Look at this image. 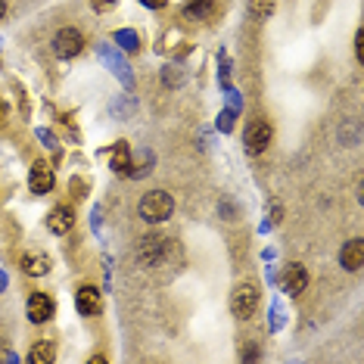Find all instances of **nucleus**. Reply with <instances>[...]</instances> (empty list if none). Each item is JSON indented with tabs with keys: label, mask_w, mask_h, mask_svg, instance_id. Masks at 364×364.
Here are the masks:
<instances>
[{
	"label": "nucleus",
	"mask_w": 364,
	"mask_h": 364,
	"mask_svg": "<svg viewBox=\"0 0 364 364\" xmlns=\"http://www.w3.org/2000/svg\"><path fill=\"white\" fill-rule=\"evenodd\" d=\"M140 218L150 221V225H159V221H168L171 212H175V200H171V193H165V190H153V193H146L144 200L137 205Z\"/></svg>",
	"instance_id": "1"
},
{
	"label": "nucleus",
	"mask_w": 364,
	"mask_h": 364,
	"mask_svg": "<svg viewBox=\"0 0 364 364\" xmlns=\"http://www.w3.org/2000/svg\"><path fill=\"white\" fill-rule=\"evenodd\" d=\"M255 309H259V287L250 284V280H243V284L234 287V293H230V311H234V318H252Z\"/></svg>",
	"instance_id": "2"
},
{
	"label": "nucleus",
	"mask_w": 364,
	"mask_h": 364,
	"mask_svg": "<svg viewBox=\"0 0 364 364\" xmlns=\"http://www.w3.org/2000/svg\"><path fill=\"white\" fill-rule=\"evenodd\" d=\"M85 50V38H81L78 28H60L53 38V53L60 60H75V56Z\"/></svg>",
	"instance_id": "3"
},
{
	"label": "nucleus",
	"mask_w": 364,
	"mask_h": 364,
	"mask_svg": "<svg viewBox=\"0 0 364 364\" xmlns=\"http://www.w3.org/2000/svg\"><path fill=\"white\" fill-rule=\"evenodd\" d=\"M271 137H274V131H271L268 122H250V125H246V134H243L246 153H252V156L264 153L271 144Z\"/></svg>",
	"instance_id": "4"
},
{
	"label": "nucleus",
	"mask_w": 364,
	"mask_h": 364,
	"mask_svg": "<svg viewBox=\"0 0 364 364\" xmlns=\"http://www.w3.org/2000/svg\"><path fill=\"white\" fill-rule=\"evenodd\" d=\"M53 184H56V175H53L50 162L38 159L35 165H31V175H28V187H31V193H50Z\"/></svg>",
	"instance_id": "5"
},
{
	"label": "nucleus",
	"mask_w": 364,
	"mask_h": 364,
	"mask_svg": "<svg viewBox=\"0 0 364 364\" xmlns=\"http://www.w3.org/2000/svg\"><path fill=\"white\" fill-rule=\"evenodd\" d=\"M26 314H28L31 324H44V321H50L53 314H56V302H53L47 293H35V296L28 299Z\"/></svg>",
	"instance_id": "6"
},
{
	"label": "nucleus",
	"mask_w": 364,
	"mask_h": 364,
	"mask_svg": "<svg viewBox=\"0 0 364 364\" xmlns=\"http://www.w3.org/2000/svg\"><path fill=\"white\" fill-rule=\"evenodd\" d=\"M72 225H75V212L69 209V205H56V209L47 215V230L56 237H63V234H69Z\"/></svg>",
	"instance_id": "7"
},
{
	"label": "nucleus",
	"mask_w": 364,
	"mask_h": 364,
	"mask_svg": "<svg viewBox=\"0 0 364 364\" xmlns=\"http://www.w3.org/2000/svg\"><path fill=\"white\" fill-rule=\"evenodd\" d=\"M280 284H284V293L299 296V293H305V287H309V271H305L302 264H289L284 271V277H280Z\"/></svg>",
	"instance_id": "8"
},
{
	"label": "nucleus",
	"mask_w": 364,
	"mask_h": 364,
	"mask_svg": "<svg viewBox=\"0 0 364 364\" xmlns=\"http://www.w3.org/2000/svg\"><path fill=\"white\" fill-rule=\"evenodd\" d=\"M339 262H343L346 271H358L364 264V240L361 237L349 240V243L343 246V252H339Z\"/></svg>",
	"instance_id": "9"
},
{
	"label": "nucleus",
	"mask_w": 364,
	"mask_h": 364,
	"mask_svg": "<svg viewBox=\"0 0 364 364\" xmlns=\"http://www.w3.org/2000/svg\"><path fill=\"white\" fill-rule=\"evenodd\" d=\"M75 305L81 314H97L103 309V299H100V289L97 287H81L75 293Z\"/></svg>",
	"instance_id": "10"
},
{
	"label": "nucleus",
	"mask_w": 364,
	"mask_h": 364,
	"mask_svg": "<svg viewBox=\"0 0 364 364\" xmlns=\"http://www.w3.org/2000/svg\"><path fill=\"white\" fill-rule=\"evenodd\" d=\"M218 13V6H215V0H187L184 10H181V16L184 19H212V16Z\"/></svg>",
	"instance_id": "11"
},
{
	"label": "nucleus",
	"mask_w": 364,
	"mask_h": 364,
	"mask_svg": "<svg viewBox=\"0 0 364 364\" xmlns=\"http://www.w3.org/2000/svg\"><path fill=\"white\" fill-rule=\"evenodd\" d=\"M162 250H165V240L162 237H144V240H140L137 255L144 259V264H156L162 259Z\"/></svg>",
	"instance_id": "12"
},
{
	"label": "nucleus",
	"mask_w": 364,
	"mask_h": 364,
	"mask_svg": "<svg viewBox=\"0 0 364 364\" xmlns=\"http://www.w3.org/2000/svg\"><path fill=\"white\" fill-rule=\"evenodd\" d=\"M22 268H26V274L41 277V274H47V271H50V259H47V255H41V252H26V255H22Z\"/></svg>",
	"instance_id": "13"
},
{
	"label": "nucleus",
	"mask_w": 364,
	"mask_h": 364,
	"mask_svg": "<svg viewBox=\"0 0 364 364\" xmlns=\"http://www.w3.org/2000/svg\"><path fill=\"white\" fill-rule=\"evenodd\" d=\"M112 171L122 175V178L131 175V150H128L125 140H119V146L112 150Z\"/></svg>",
	"instance_id": "14"
},
{
	"label": "nucleus",
	"mask_w": 364,
	"mask_h": 364,
	"mask_svg": "<svg viewBox=\"0 0 364 364\" xmlns=\"http://www.w3.org/2000/svg\"><path fill=\"white\" fill-rule=\"evenodd\" d=\"M53 361H56V349H53V343L41 339V343L31 346V352H28V364H53Z\"/></svg>",
	"instance_id": "15"
},
{
	"label": "nucleus",
	"mask_w": 364,
	"mask_h": 364,
	"mask_svg": "<svg viewBox=\"0 0 364 364\" xmlns=\"http://www.w3.org/2000/svg\"><path fill=\"white\" fill-rule=\"evenodd\" d=\"M274 6H277V0H252L250 10H252L255 19H268V16L274 13Z\"/></svg>",
	"instance_id": "16"
},
{
	"label": "nucleus",
	"mask_w": 364,
	"mask_h": 364,
	"mask_svg": "<svg viewBox=\"0 0 364 364\" xmlns=\"http://www.w3.org/2000/svg\"><path fill=\"white\" fill-rule=\"evenodd\" d=\"M355 56H358V63H364V31L355 35Z\"/></svg>",
	"instance_id": "17"
},
{
	"label": "nucleus",
	"mask_w": 364,
	"mask_h": 364,
	"mask_svg": "<svg viewBox=\"0 0 364 364\" xmlns=\"http://www.w3.org/2000/svg\"><path fill=\"white\" fill-rule=\"evenodd\" d=\"M140 4H144V6H150V10H162V6L168 4V0H140Z\"/></svg>",
	"instance_id": "18"
},
{
	"label": "nucleus",
	"mask_w": 364,
	"mask_h": 364,
	"mask_svg": "<svg viewBox=\"0 0 364 364\" xmlns=\"http://www.w3.org/2000/svg\"><path fill=\"white\" fill-rule=\"evenodd\" d=\"M112 4H115V0H94V6H97V10H100V13H106Z\"/></svg>",
	"instance_id": "19"
},
{
	"label": "nucleus",
	"mask_w": 364,
	"mask_h": 364,
	"mask_svg": "<svg viewBox=\"0 0 364 364\" xmlns=\"http://www.w3.org/2000/svg\"><path fill=\"white\" fill-rule=\"evenodd\" d=\"M4 119H6V106L0 103V125H4Z\"/></svg>",
	"instance_id": "20"
},
{
	"label": "nucleus",
	"mask_w": 364,
	"mask_h": 364,
	"mask_svg": "<svg viewBox=\"0 0 364 364\" xmlns=\"http://www.w3.org/2000/svg\"><path fill=\"white\" fill-rule=\"evenodd\" d=\"M4 16H6V4H4V0H0V19H4Z\"/></svg>",
	"instance_id": "21"
}]
</instances>
